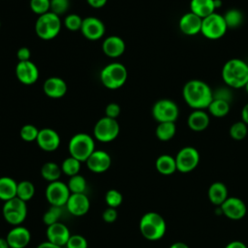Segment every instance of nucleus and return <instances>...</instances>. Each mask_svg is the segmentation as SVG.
Wrapping results in <instances>:
<instances>
[{
    "mask_svg": "<svg viewBox=\"0 0 248 248\" xmlns=\"http://www.w3.org/2000/svg\"><path fill=\"white\" fill-rule=\"evenodd\" d=\"M0 28H1V21H0Z\"/></svg>",
    "mask_w": 248,
    "mask_h": 248,
    "instance_id": "56",
    "label": "nucleus"
},
{
    "mask_svg": "<svg viewBox=\"0 0 248 248\" xmlns=\"http://www.w3.org/2000/svg\"><path fill=\"white\" fill-rule=\"evenodd\" d=\"M6 239L10 248H25L31 241V233L26 227L14 226L8 232Z\"/></svg>",
    "mask_w": 248,
    "mask_h": 248,
    "instance_id": "18",
    "label": "nucleus"
},
{
    "mask_svg": "<svg viewBox=\"0 0 248 248\" xmlns=\"http://www.w3.org/2000/svg\"><path fill=\"white\" fill-rule=\"evenodd\" d=\"M244 87H245V90H246V92L248 93V81H247V83L245 84V86H244Z\"/></svg>",
    "mask_w": 248,
    "mask_h": 248,
    "instance_id": "55",
    "label": "nucleus"
},
{
    "mask_svg": "<svg viewBox=\"0 0 248 248\" xmlns=\"http://www.w3.org/2000/svg\"><path fill=\"white\" fill-rule=\"evenodd\" d=\"M105 202H106L108 207L116 208L122 203L123 196L118 190L110 189V190L107 191V193L105 195Z\"/></svg>",
    "mask_w": 248,
    "mask_h": 248,
    "instance_id": "38",
    "label": "nucleus"
},
{
    "mask_svg": "<svg viewBox=\"0 0 248 248\" xmlns=\"http://www.w3.org/2000/svg\"><path fill=\"white\" fill-rule=\"evenodd\" d=\"M229 134L232 139L235 140H241L246 138L248 134V128L247 124H245L243 121H237L234 122L229 130Z\"/></svg>",
    "mask_w": 248,
    "mask_h": 248,
    "instance_id": "36",
    "label": "nucleus"
},
{
    "mask_svg": "<svg viewBox=\"0 0 248 248\" xmlns=\"http://www.w3.org/2000/svg\"><path fill=\"white\" fill-rule=\"evenodd\" d=\"M17 182L10 176L0 177V200L7 202L16 197Z\"/></svg>",
    "mask_w": 248,
    "mask_h": 248,
    "instance_id": "28",
    "label": "nucleus"
},
{
    "mask_svg": "<svg viewBox=\"0 0 248 248\" xmlns=\"http://www.w3.org/2000/svg\"><path fill=\"white\" fill-rule=\"evenodd\" d=\"M222 78L231 88L244 87L248 81V65L239 58L228 60L222 69Z\"/></svg>",
    "mask_w": 248,
    "mask_h": 248,
    "instance_id": "2",
    "label": "nucleus"
},
{
    "mask_svg": "<svg viewBox=\"0 0 248 248\" xmlns=\"http://www.w3.org/2000/svg\"><path fill=\"white\" fill-rule=\"evenodd\" d=\"M65 206L72 215L79 217L89 211L90 201L84 193L71 194Z\"/></svg>",
    "mask_w": 248,
    "mask_h": 248,
    "instance_id": "20",
    "label": "nucleus"
},
{
    "mask_svg": "<svg viewBox=\"0 0 248 248\" xmlns=\"http://www.w3.org/2000/svg\"><path fill=\"white\" fill-rule=\"evenodd\" d=\"M247 65H248V63H247Z\"/></svg>",
    "mask_w": 248,
    "mask_h": 248,
    "instance_id": "57",
    "label": "nucleus"
},
{
    "mask_svg": "<svg viewBox=\"0 0 248 248\" xmlns=\"http://www.w3.org/2000/svg\"><path fill=\"white\" fill-rule=\"evenodd\" d=\"M46 235L47 241L54 243L58 246L64 247L66 246L71 236V233H70L69 228L65 224L61 222H57L55 224L47 226Z\"/></svg>",
    "mask_w": 248,
    "mask_h": 248,
    "instance_id": "19",
    "label": "nucleus"
},
{
    "mask_svg": "<svg viewBox=\"0 0 248 248\" xmlns=\"http://www.w3.org/2000/svg\"><path fill=\"white\" fill-rule=\"evenodd\" d=\"M228 30L224 16L213 13L210 16L202 18L201 33L209 40H218L222 38Z\"/></svg>",
    "mask_w": 248,
    "mask_h": 248,
    "instance_id": "8",
    "label": "nucleus"
},
{
    "mask_svg": "<svg viewBox=\"0 0 248 248\" xmlns=\"http://www.w3.org/2000/svg\"><path fill=\"white\" fill-rule=\"evenodd\" d=\"M182 96L190 108L204 109L208 108L213 100V91L205 81L191 79L183 86Z\"/></svg>",
    "mask_w": 248,
    "mask_h": 248,
    "instance_id": "1",
    "label": "nucleus"
},
{
    "mask_svg": "<svg viewBox=\"0 0 248 248\" xmlns=\"http://www.w3.org/2000/svg\"><path fill=\"white\" fill-rule=\"evenodd\" d=\"M202 22V18L193 14L192 12H188L180 17L178 26L183 34L188 36H194L201 33Z\"/></svg>",
    "mask_w": 248,
    "mask_h": 248,
    "instance_id": "21",
    "label": "nucleus"
},
{
    "mask_svg": "<svg viewBox=\"0 0 248 248\" xmlns=\"http://www.w3.org/2000/svg\"><path fill=\"white\" fill-rule=\"evenodd\" d=\"M176 133L175 122H160L158 123L155 135L161 141H168L171 140Z\"/></svg>",
    "mask_w": 248,
    "mask_h": 248,
    "instance_id": "30",
    "label": "nucleus"
},
{
    "mask_svg": "<svg viewBox=\"0 0 248 248\" xmlns=\"http://www.w3.org/2000/svg\"><path fill=\"white\" fill-rule=\"evenodd\" d=\"M86 2L92 8L100 9V8H103L107 4L108 0H86Z\"/></svg>",
    "mask_w": 248,
    "mask_h": 248,
    "instance_id": "48",
    "label": "nucleus"
},
{
    "mask_svg": "<svg viewBox=\"0 0 248 248\" xmlns=\"http://www.w3.org/2000/svg\"><path fill=\"white\" fill-rule=\"evenodd\" d=\"M241 120L248 125V103L242 108L241 110Z\"/></svg>",
    "mask_w": 248,
    "mask_h": 248,
    "instance_id": "51",
    "label": "nucleus"
},
{
    "mask_svg": "<svg viewBox=\"0 0 248 248\" xmlns=\"http://www.w3.org/2000/svg\"><path fill=\"white\" fill-rule=\"evenodd\" d=\"M88 170L94 173L107 171L111 165V157L105 150H95L86 160Z\"/></svg>",
    "mask_w": 248,
    "mask_h": 248,
    "instance_id": "16",
    "label": "nucleus"
},
{
    "mask_svg": "<svg viewBox=\"0 0 248 248\" xmlns=\"http://www.w3.org/2000/svg\"><path fill=\"white\" fill-rule=\"evenodd\" d=\"M174 158L176 162V169L182 173L191 172L200 163V153L193 146L182 147Z\"/></svg>",
    "mask_w": 248,
    "mask_h": 248,
    "instance_id": "12",
    "label": "nucleus"
},
{
    "mask_svg": "<svg viewBox=\"0 0 248 248\" xmlns=\"http://www.w3.org/2000/svg\"><path fill=\"white\" fill-rule=\"evenodd\" d=\"M61 215H62L61 207L50 205L49 208L43 215V222L45 225H46V227L50 226L52 224L59 222Z\"/></svg>",
    "mask_w": 248,
    "mask_h": 248,
    "instance_id": "37",
    "label": "nucleus"
},
{
    "mask_svg": "<svg viewBox=\"0 0 248 248\" xmlns=\"http://www.w3.org/2000/svg\"><path fill=\"white\" fill-rule=\"evenodd\" d=\"M117 215H118V213H117L116 208L108 207L103 211L102 218L107 223H113L117 219Z\"/></svg>",
    "mask_w": 248,
    "mask_h": 248,
    "instance_id": "46",
    "label": "nucleus"
},
{
    "mask_svg": "<svg viewBox=\"0 0 248 248\" xmlns=\"http://www.w3.org/2000/svg\"><path fill=\"white\" fill-rule=\"evenodd\" d=\"M214 0H191L190 12L197 15L201 18H204L215 13Z\"/></svg>",
    "mask_w": 248,
    "mask_h": 248,
    "instance_id": "26",
    "label": "nucleus"
},
{
    "mask_svg": "<svg viewBox=\"0 0 248 248\" xmlns=\"http://www.w3.org/2000/svg\"><path fill=\"white\" fill-rule=\"evenodd\" d=\"M225 248H248L245 243H243L240 240H232L231 242H229Z\"/></svg>",
    "mask_w": 248,
    "mask_h": 248,
    "instance_id": "49",
    "label": "nucleus"
},
{
    "mask_svg": "<svg viewBox=\"0 0 248 248\" xmlns=\"http://www.w3.org/2000/svg\"><path fill=\"white\" fill-rule=\"evenodd\" d=\"M70 7L69 0H50V12L60 16L65 14Z\"/></svg>",
    "mask_w": 248,
    "mask_h": 248,
    "instance_id": "42",
    "label": "nucleus"
},
{
    "mask_svg": "<svg viewBox=\"0 0 248 248\" xmlns=\"http://www.w3.org/2000/svg\"><path fill=\"white\" fill-rule=\"evenodd\" d=\"M61 173V167L54 162H46L41 168V175L48 183L59 180Z\"/></svg>",
    "mask_w": 248,
    "mask_h": 248,
    "instance_id": "29",
    "label": "nucleus"
},
{
    "mask_svg": "<svg viewBox=\"0 0 248 248\" xmlns=\"http://www.w3.org/2000/svg\"><path fill=\"white\" fill-rule=\"evenodd\" d=\"M67 89L66 81L58 77H50L46 78L43 85L45 94L51 99L62 98L66 94Z\"/></svg>",
    "mask_w": 248,
    "mask_h": 248,
    "instance_id": "22",
    "label": "nucleus"
},
{
    "mask_svg": "<svg viewBox=\"0 0 248 248\" xmlns=\"http://www.w3.org/2000/svg\"><path fill=\"white\" fill-rule=\"evenodd\" d=\"M68 150L70 156L81 163L86 162L89 156L96 150L95 141L90 135L86 133H78L69 140Z\"/></svg>",
    "mask_w": 248,
    "mask_h": 248,
    "instance_id": "5",
    "label": "nucleus"
},
{
    "mask_svg": "<svg viewBox=\"0 0 248 248\" xmlns=\"http://www.w3.org/2000/svg\"><path fill=\"white\" fill-rule=\"evenodd\" d=\"M225 22L229 28H237L242 24L243 21V15L241 11L237 9H231L226 12L223 16Z\"/></svg>",
    "mask_w": 248,
    "mask_h": 248,
    "instance_id": "35",
    "label": "nucleus"
},
{
    "mask_svg": "<svg viewBox=\"0 0 248 248\" xmlns=\"http://www.w3.org/2000/svg\"><path fill=\"white\" fill-rule=\"evenodd\" d=\"M45 195L47 202L50 205L62 207L66 205L71 192L66 183L60 180H56L47 184Z\"/></svg>",
    "mask_w": 248,
    "mask_h": 248,
    "instance_id": "11",
    "label": "nucleus"
},
{
    "mask_svg": "<svg viewBox=\"0 0 248 248\" xmlns=\"http://www.w3.org/2000/svg\"><path fill=\"white\" fill-rule=\"evenodd\" d=\"M61 30V20L59 16L48 12L39 17L35 23V32L37 36L45 41L54 39Z\"/></svg>",
    "mask_w": 248,
    "mask_h": 248,
    "instance_id": "6",
    "label": "nucleus"
},
{
    "mask_svg": "<svg viewBox=\"0 0 248 248\" xmlns=\"http://www.w3.org/2000/svg\"><path fill=\"white\" fill-rule=\"evenodd\" d=\"M83 18L77 14H70L64 19V24L66 28L70 31H78L80 30Z\"/></svg>",
    "mask_w": 248,
    "mask_h": 248,
    "instance_id": "41",
    "label": "nucleus"
},
{
    "mask_svg": "<svg viewBox=\"0 0 248 248\" xmlns=\"http://www.w3.org/2000/svg\"><path fill=\"white\" fill-rule=\"evenodd\" d=\"M155 168L159 173L163 175H170L177 170L175 158L169 154L160 155L156 159Z\"/></svg>",
    "mask_w": 248,
    "mask_h": 248,
    "instance_id": "27",
    "label": "nucleus"
},
{
    "mask_svg": "<svg viewBox=\"0 0 248 248\" xmlns=\"http://www.w3.org/2000/svg\"><path fill=\"white\" fill-rule=\"evenodd\" d=\"M29 5L31 11L38 16L50 12V0H30Z\"/></svg>",
    "mask_w": 248,
    "mask_h": 248,
    "instance_id": "40",
    "label": "nucleus"
},
{
    "mask_svg": "<svg viewBox=\"0 0 248 248\" xmlns=\"http://www.w3.org/2000/svg\"><path fill=\"white\" fill-rule=\"evenodd\" d=\"M31 57V51L27 46H21L16 51V58L18 62L21 61H28Z\"/></svg>",
    "mask_w": 248,
    "mask_h": 248,
    "instance_id": "47",
    "label": "nucleus"
},
{
    "mask_svg": "<svg viewBox=\"0 0 248 248\" xmlns=\"http://www.w3.org/2000/svg\"><path fill=\"white\" fill-rule=\"evenodd\" d=\"M125 48H126L125 42L123 41L122 38L116 35L107 37L102 45L103 52L107 56L111 58H116L121 56L124 53Z\"/></svg>",
    "mask_w": 248,
    "mask_h": 248,
    "instance_id": "23",
    "label": "nucleus"
},
{
    "mask_svg": "<svg viewBox=\"0 0 248 248\" xmlns=\"http://www.w3.org/2000/svg\"><path fill=\"white\" fill-rule=\"evenodd\" d=\"M39 147L46 152L55 151L61 142L59 134L51 128H43L39 131V135L36 140Z\"/></svg>",
    "mask_w": 248,
    "mask_h": 248,
    "instance_id": "17",
    "label": "nucleus"
},
{
    "mask_svg": "<svg viewBox=\"0 0 248 248\" xmlns=\"http://www.w3.org/2000/svg\"><path fill=\"white\" fill-rule=\"evenodd\" d=\"M67 185L71 194H81L85 192L87 187V182L85 178L78 173L74 176H71L68 180Z\"/></svg>",
    "mask_w": 248,
    "mask_h": 248,
    "instance_id": "34",
    "label": "nucleus"
},
{
    "mask_svg": "<svg viewBox=\"0 0 248 248\" xmlns=\"http://www.w3.org/2000/svg\"><path fill=\"white\" fill-rule=\"evenodd\" d=\"M0 248H10L6 237H0Z\"/></svg>",
    "mask_w": 248,
    "mask_h": 248,
    "instance_id": "53",
    "label": "nucleus"
},
{
    "mask_svg": "<svg viewBox=\"0 0 248 248\" xmlns=\"http://www.w3.org/2000/svg\"><path fill=\"white\" fill-rule=\"evenodd\" d=\"M141 235L150 241L161 239L167 231V224L164 217L154 211L144 213L139 223Z\"/></svg>",
    "mask_w": 248,
    "mask_h": 248,
    "instance_id": "3",
    "label": "nucleus"
},
{
    "mask_svg": "<svg viewBox=\"0 0 248 248\" xmlns=\"http://www.w3.org/2000/svg\"><path fill=\"white\" fill-rule=\"evenodd\" d=\"M15 72L18 81L25 85H32L39 78V69L31 60L18 62Z\"/></svg>",
    "mask_w": 248,
    "mask_h": 248,
    "instance_id": "15",
    "label": "nucleus"
},
{
    "mask_svg": "<svg viewBox=\"0 0 248 248\" xmlns=\"http://www.w3.org/2000/svg\"><path fill=\"white\" fill-rule=\"evenodd\" d=\"M39 129L32 125V124H25L21 127L19 131V136L20 138L27 142H31L37 140V137L39 135Z\"/></svg>",
    "mask_w": 248,
    "mask_h": 248,
    "instance_id": "39",
    "label": "nucleus"
},
{
    "mask_svg": "<svg viewBox=\"0 0 248 248\" xmlns=\"http://www.w3.org/2000/svg\"><path fill=\"white\" fill-rule=\"evenodd\" d=\"M207 196L211 203L220 206L229 198L228 188L223 182H213L208 188Z\"/></svg>",
    "mask_w": 248,
    "mask_h": 248,
    "instance_id": "25",
    "label": "nucleus"
},
{
    "mask_svg": "<svg viewBox=\"0 0 248 248\" xmlns=\"http://www.w3.org/2000/svg\"><path fill=\"white\" fill-rule=\"evenodd\" d=\"M37 248H63V247H61V246H58V245H56V244H54V243H51V242H49V241H44V242H42V243H40L38 246H37Z\"/></svg>",
    "mask_w": 248,
    "mask_h": 248,
    "instance_id": "50",
    "label": "nucleus"
},
{
    "mask_svg": "<svg viewBox=\"0 0 248 248\" xmlns=\"http://www.w3.org/2000/svg\"><path fill=\"white\" fill-rule=\"evenodd\" d=\"M214 4H215V8H216V9H218V8H220V7H221V5H222V1H221V0H214Z\"/></svg>",
    "mask_w": 248,
    "mask_h": 248,
    "instance_id": "54",
    "label": "nucleus"
},
{
    "mask_svg": "<svg viewBox=\"0 0 248 248\" xmlns=\"http://www.w3.org/2000/svg\"><path fill=\"white\" fill-rule=\"evenodd\" d=\"M232 94L229 88L226 87H220L216 91H213V99H219V100H224L229 103L232 101Z\"/></svg>",
    "mask_w": 248,
    "mask_h": 248,
    "instance_id": "44",
    "label": "nucleus"
},
{
    "mask_svg": "<svg viewBox=\"0 0 248 248\" xmlns=\"http://www.w3.org/2000/svg\"><path fill=\"white\" fill-rule=\"evenodd\" d=\"M2 214L7 223L14 226L21 225L27 216V203L17 197L4 202Z\"/></svg>",
    "mask_w": 248,
    "mask_h": 248,
    "instance_id": "7",
    "label": "nucleus"
},
{
    "mask_svg": "<svg viewBox=\"0 0 248 248\" xmlns=\"http://www.w3.org/2000/svg\"><path fill=\"white\" fill-rule=\"evenodd\" d=\"M120 127L116 119L107 116L100 118L94 126V138L101 142H110L119 135Z\"/></svg>",
    "mask_w": 248,
    "mask_h": 248,
    "instance_id": "9",
    "label": "nucleus"
},
{
    "mask_svg": "<svg viewBox=\"0 0 248 248\" xmlns=\"http://www.w3.org/2000/svg\"><path fill=\"white\" fill-rule=\"evenodd\" d=\"M120 111H121L120 106L116 103H109L105 108L106 116L112 119H116L119 116Z\"/></svg>",
    "mask_w": 248,
    "mask_h": 248,
    "instance_id": "45",
    "label": "nucleus"
},
{
    "mask_svg": "<svg viewBox=\"0 0 248 248\" xmlns=\"http://www.w3.org/2000/svg\"><path fill=\"white\" fill-rule=\"evenodd\" d=\"M220 211L228 219L237 221L246 215L248 209L241 199L237 197H229L220 205Z\"/></svg>",
    "mask_w": 248,
    "mask_h": 248,
    "instance_id": "13",
    "label": "nucleus"
},
{
    "mask_svg": "<svg viewBox=\"0 0 248 248\" xmlns=\"http://www.w3.org/2000/svg\"><path fill=\"white\" fill-rule=\"evenodd\" d=\"M128 78L126 67L119 62H112L103 68L100 73L102 84L108 89H118L122 87Z\"/></svg>",
    "mask_w": 248,
    "mask_h": 248,
    "instance_id": "4",
    "label": "nucleus"
},
{
    "mask_svg": "<svg viewBox=\"0 0 248 248\" xmlns=\"http://www.w3.org/2000/svg\"><path fill=\"white\" fill-rule=\"evenodd\" d=\"M80 31L86 39L90 41H97L105 35L106 25L96 16H87L82 20Z\"/></svg>",
    "mask_w": 248,
    "mask_h": 248,
    "instance_id": "14",
    "label": "nucleus"
},
{
    "mask_svg": "<svg viewBox=\"0 0 248 248\" xmlns=\"http://www.w3.org/2000/svg\"><path fill=\"white\" fill-rule=\"evenodd\" d=\"M66 248H87L88 242L86 238L81 234H71Z\"/></svg>",
    "mask_w": 248,
    "mask_h": 248,
    "instance_id": "43",
    "label": "nucleus"
},
{
    "mask_svg": "<svg viewBox=\"0 0 248 248\" xmlns=\"http://www.w3.org/2000/svg\"><path fill=\"white\" fill-rule=\"evenodd\" d=\"M152 116L158 122H175L179 116L178 106L170 99H161L152 107Z\"/></svg>",
    "mask_w": 248,
    "mask_h": 248,
    "instance_id": "10",
    "label": "nucleus"
},
{
    "mask_svg": "<svg viewBox=\"0 0 248 248\" xmlns=\"http://www.w3.org/2000/svg\"><path fill=\"white\" fill-rule=\"evenodd\" d=\"M230 108H231V103L224 100H219V99H213L207 108L209 114L215 117L226 116L229 113Z\"/></svg>",
    "mask_w": 248,
    "mask_h": 248,
    "instance_id": "31",
    "label": "nucleus"
},
{
    "mask_svg": "<svg viewBox=\"0 0 248 248\" xmlns=\"http://www.w3.org/2000/svg\"><path fill=\"white\" fill-rule=\"evenodd\" d=\"M60 167H61L62 173L71 177V176H74V175L79 173L81 162L72 156H69L62 162Z\"/></svg>",
    "mask_w": 248,
    "mask_h": 248,
    "instance_id": "33",
    "label": "nucleus"
},
{
    "mask_svg": "<svg viewBox=\"0 0 248 248\" xmlns=\"http://www.w3.org/2000/svg\"><path fill=\"white\" fill-rule=\"evenodd\" d=\"M188 127L194 132L204 131L210 123L209 114L203 109H194L188 116Z\"/></svg>",
    "mask_w": 248,
    "mask_h": 248,
    "instance_id": "24",
    "label": "nucleus"
},
{
    "mask_svg": "<svg viewBox=\"0 0 248 248\" xmlns=\"http://www.w3.org/2000/svg\"><path fill=\"white\" fill-rule=\"evenodd\" d=\"M35 195V186L29 180H21L17 183L16 189V197L23 202H27L30 201Z\"/></svg>",
    "mask_w": 248,
    "mask_h": 248,
    "instance_id": "32",
    "label": "nucleus"
},
{
    "mask_svg": "<svg viewBox=\"0 0 248 248\" xmlns=\"http://www.w3.org/2000/svg\"><path fill=\"white\" fill-rule=\"evenodd\" d=\"M169 248H189V246L182 241H176L174 243H172Z\"/></svg>",
    "mask_w": 248,
    "mask_h": 248,
    "instance_id": "52",
    "label": "nucleus"
}]
</instances>
